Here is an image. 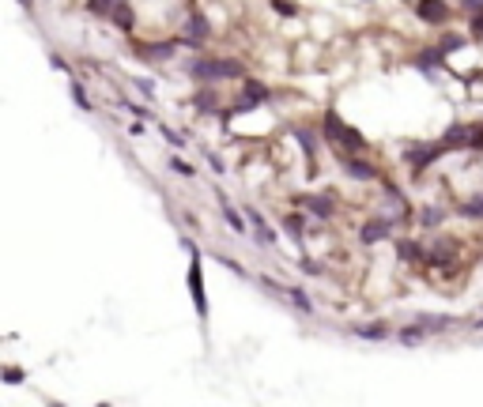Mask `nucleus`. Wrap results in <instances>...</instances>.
Masks as SVG:
<instances>
[{
    "label": "nucleus",
    "mask_w": 483,
    "mask_h": 407,
    "mask_svg": "<svg viewBox=\"0 0 483 407\" xmlns=\"http://www.w3.org/2000/svg\"><path fill=\"white\" fill-rule=\"evenodd\" d=\"M102 407H106V403H102Z\"/></svg>",
    "instance_id": "nucleus-2"
},
{
    "label": "nucleus",
    "mask_w": 483,
    "mask_h": 407,
    "mask_svg": "<svg viewBox=\"0 0 483 407\" xmlns=\"http://www.w3.org/2000/svg\"><path fill=\"white\" fill-rule=\"evenodd\" d=\"M419 16H431L434 23H442V19H446V4H442V0H423V4H419Z\"/></svg>",
    "instance_id": "nucleus-1"
}]
</instances>
